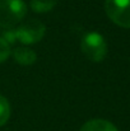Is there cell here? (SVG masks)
<instances>
[{"label": "cell", "mask_w": 130, "mask_h": 131, "mask_svg": "<svg viewBox=\"0 0 130 131\" xmlns=\"http://www.w3.org/2000/svg\"><path fill=\"white\" fill-rule=\"evenodd\" d=\"M10 118V103L0 94V126H4Z\"/></svg>", "instance_id": "ba28073f"}, {"label": "cell", "mask_w": 130, "mask_h": 131, "mask_svg": "<svg viewBox=\"0 0 130 131\" xmlns=\"http://www.w3.org/2000/svg\"><path fill=\"white\" fill-rule=\"evenodd\" d=\"M12 56L14 59V61L22 66H29L33 65L37 60V55L36 52L29 48L28 46H21L17 47L12 51Z\"/></svg>", "instance_id": "5b68a950"}, {"label": "cell", "mask_w": 130, "mask_h": 131, "mask_svg": "<svg viewBox=\"0 0 130 131\" xmlns=\"http://www.w3.org/2000/svg\"><path fill=\"white\" fill-rule=\"evenodd\" d=\"M81 50L88 60L101 62L107 55V43L98 32H88L81 41Z\"/></svg>", "instance_id": "7a4b0ae2"}, {"label": "cell", "mask_w": 130, "mask_h": 131, "mask_svg": "<svg viewBox=\"0 0 130 131\" xmlns=\"http://www.w3.org/2000/svg\"><path fill=\"white\" fill-rule=\"evenodd\" d=\"M45 33H46L45 24L37 19L24 22L14 28L15 41H19L23 46H29L40 42L45 37Z\"/></svg>", "instance_id": "3957f363"}, {"label": "cell", "mask_w": 130, "mask_h": 131, "mask_svg": "<svg viewBox=\"0 0 130 131\" xmlns=\"http://www.w3.org/2000/svg\"><path fill=\"white\" fill-rule=\"evenodd\" d=\"M105 10L116 26L130 28V0H106Z\"/></svg>", "instance_id": "277c9868"}, {"label": "cell", "mask_w": 130, "mask_h": 131, "mask_svg": "<svg viewBox=\"0 0 130 131\" xmlns=\"http://www.w3.org/2000/svg\"><path fill=\"white\" fill-rule=\"evenodd\" d=\"M26 14L27 5L23 0H0V28H14Z\"/></svg>", "instance_id": "6da1fadb"}, {"label": "cell", "mask_w": 130, "mask_h": 131, "mask_svg": "<svg viewBox=\"0 0 130 131\" xmlns=\"http://www.w3.org/2000/svg\"><path fill=\"white\" fill-rule=\"evenodd\" d=\"M12 55V47L1 36H0V64L4 62Z\"/></svg>", "instance_id": "9c48e42d"}, {"label": "cell", "mask_w": 130, "mask_h": 131, "mask_svg": "<svg viewBox=\"0 0 130 131\" xmlns=\"http://www.w3.org/2000/svg\"><path fill=\"white\" fill-rule=\"evenodd\" d=\"M56 3H57V0H31L29 6L35 13L43 14V13L51 12L55 8Z\"/></svg>", "instance_id": "52a82bcc"}, {"label": "cell", "mask_w": 130, "mask_h": 131, "mask_svg": "<svg viewBox=\"0 0 130 131\" xmlns=\"http://www.w3.org/2000/svg\"><path fill=\"white\" fill-rule=\"evenodd\" d=\"M79 131H117V129L112 122L107 120L94 118V120L87 121Z\"/></svg>", "instance_id": "8992f818"}]
</instances>
